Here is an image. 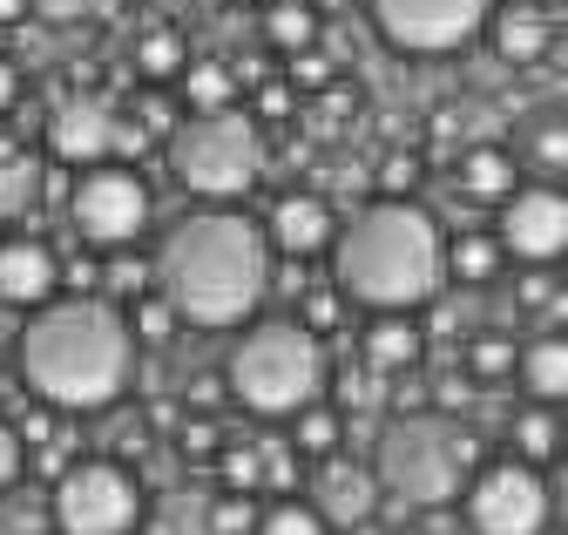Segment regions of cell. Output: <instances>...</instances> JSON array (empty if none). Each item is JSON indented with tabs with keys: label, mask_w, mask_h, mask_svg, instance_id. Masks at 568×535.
<instances>
[{
	"label": "cell",
	"mask_w": 568,
	"mask_h": 535,
	"mask_svg": "<svg viewBox=\"0 0 568 535\" xmlns=\"http://www.w3.org/2000/svg\"><path fill=\"white\" fill-rule=\"evenodd\" d=\"M135 373V325L102 292H68L21 332V380L54 414L115 407Z\"/></svg>",
	"instance_id": "obj_1"
},
{
	"label": "cell",
	"mask_w": 568,
	"mask_h": 535,
	"mask_svg": "<svg viewBox=\"0 0 568 535\" xmlns=\"http://www.w3.org/2000/svg\"><path fill=\"white\" fill-rule=\"evenodd\" d=\"M156 292L183 312V325L231 332L271 292V238L244 211H190L156 251Z\"/></svg>",
	"instance_id": "obj_2"
},
{
	"label": "cell",
	"mask_w": 568,
	"mask_h": 535,
	"mask_svg": "<svg viewBox=\"0 0 568 535\" xmlns=\"http://www.w3.org/2000/svg\"><path fill=\"white\" fill-rule=\"evenodd\" d=\"M332 285L352 305L413 312L447 292V238L419 196H373L332 244Z\"/></svg>",
	"instance_id": "obj_3"
},
{
	"label": "cell",
	"mask_w": 568,
	"mask_h": 535,
	"mask_svg": "<svg viewBox=\"0 0 568 535\" xmlns=\"http://www.w3.org/2000/svg\"><path fill=\"white\" fill-rule=\"evenodd\" d=\"M224 386L244 414L257 421H284V414H305L325 400L332 386V360H325V340L298 319H257L237 332V346L224 360Z\"/></svg>",
	"instance_id": "obj_4"
},
{
	"label": "cell",
	"mask_w": 568,
	"mask_h": 535,
	"mask_svg": "<svg viewBox=\"0 0 568 535\" xmlns=\"http://www.w3.org/2000/svg\"><path fill=\"white\" fill-rule=\"evenodd\" d=\"M373 475L406 508H440V502H454L474 482V441L454 421H434V414L386 421L379 454H373Z\"/></svg>",
	"instance_id": "obj_5"
},
{
	"label": "cell",
	"mask_w": 568,
	"mask_h": 535,
	"mask_svg": "<svg viewBox=\"0 0 568 535\" xmlns=\"http://www.w3.org/2000/svg\"><path fill=\"white\" fill-rule=\"evenodd\" d=\"M170 170L190 196L203 204H231L244 196L264 170V129L244 109H217V115H183L170 129Z\"/></svg>",
	"instance_id": "obj_6"
},
{
	"label": "cell",
	"mask_w": 568,
	"mask_h": 535,
	"mask_svg": "<svg viewBox=\"0 0 568 535\" xmlns=\"http://www.w3.org/2000/svg\"><path fill=\"white\" fill-rule=\"evenodd\" d=\"M142 522V488L122 461H68L54 475V528L61 535H129Z\"/></svg>",
	"instance_id": "obj_7"
},
{
	"label": "cell",
	"mask_w": 568,
	"mask_h": 535,
	"mask_svg": "<svg viewBox=\"0 0 568 535\" xmlns=\"http://www.w3.org/2000/svg\"><path fill=\"white\" fill-rule=\"evenodd\" d=\"M150 211H156V196L129 163L82 170L75 190H68V218H75L89 251H129L142 231H150Z\"/></svg>",
	"instance_id": "obj_8"
},
{
	"label": "cell",
	"mask_w": 568,
	"mask_h": 535,
	"mask_svg": "<svg viewBox=\"0 0 568 535\" xmlns=\"http://www.w3.org/2000/svg\"><path fill=\"white\" fill-rule=\"evenodd\" d=\"M460 508H467L474 535H541L555 515V495L541 482V467L508 454V461L474 467V482L460 488Z\"/></svg>",
	"instance_id": "obj_9"
},
{
	"label": "cell",
	"mask_w": 568,
	"mask_h": 535,
	"mask_svg": "<svg viewBox=\"0 0 568 535\" xmlns=\"http://www.w3.org/2000/svg\"><path fill=\"white\" fill-rule=\"evenodd\" d=\"M366 8H373V28L386 34V48L419 54V61L467 48L494 21V0H366Z\"/></svg>",
	"instance_id": "obj_10"
},
{
	"label": "cell",
	"mask_w": 568,
	"mask_h": 535,
	"mask_svg": "<svg viewBox=\"0 0 568 535\" xmlns=\"http://www.w3.org/2000/svg\"><path fill=\"white\" fill-rule=\"evenodd\" d=\"M494 238H501V251L515 264H528V272H541V264H568V190H555V183L515 190L501 204Z\"/></svg>",
	"instance_id": "obj_11"
},
{
	"label": "cell",
	"mask_w": 568,
	"mask_h": 535,
	"mask_svg": "<svg viewBox=\"0 0 568 535\" xmlns=\"http://www.w3.org/2000/svg\"><path fill=\"white\" fill-rule=\"evenodd\" d=\"M122 143L129 137H122L115 109L95 102V95H61L54 115H48V157L68 163V170H102Z\"/></svg>",
	"instance_id": "obj_12"
},
{
	"label": "cell",
	"mask_w": 568,
	"mask_h": 535,
	"mask_svg": "<svg viewBox=\"0 0 568 535\" xmlns=\"http://www.w3.org/2000/svg\"><path fill=\"white\" fill-rule=\"evenodd\" d=\"M338 218H332V204L318 190H284L277 204L264 211V238H271V251H284V258H318V251H332L338 244Z\"/></svg>",
	"instance_id": "obj_13"
},
{
	"label": "cell",
	"mask_w": 568,
	"mask_h": 535,
	"mask_svg": "<svg viewBox=\"0 0 568 535\" xmlns=\"http://www.w3.org/2000/svg\"><path fill=\"white\" fill-rule=\"evenodd\" d=\"M373 502H379V475H373L366 461H345V454L318 461V475H312V508H318L332 528H366Z\"/></svg>",
	"instance_id": "obj_14"
},
{
	"label": "cell",
	"mask_w": 568,
	"mask_h": 535,
	"mask_svg": "<svg viewBox=\"0 0 568 535\" xmlns=\"http://www.w3.org/2000/svg\"><path fill=\"white\" fill-rule=\"evenodd\" d=\"M54 292H61V258L28 231L0 238V305H54Z\"/></svg>",
	"instance_id": "obj_15"
},
{
	"label": "cell",
	"mask_w": 568,
	"mask_h": 535,
	"mask_svg": "<svg viewBox=\"0 0 568 535\" xmlns=\"http://www.w3.org/2000/svg\"><path fill=\"white\" fill-rule=\"evenodd\" d=\"M419 353H426V340H419L413 319L386 312V319H366V332H359V366L379 380H399L406 366H419Z\"/></svg>",
	"instance_id": "obj_16"
},
{
	"label": "cell",
	"mask_w": 568,
	"mask_h": 535,
	"mask_svg": "<svg viewBox=\"0 0 568 535\" xmlns=\"http://www.w3.org/2000/svg\"><path fill=\"white\" fill-rule=\"evenodd\" d=\"M487 28H494V54H501V61H515V69H528V61H541V54L555 48V21H548L541 8H528V0L501 8V14H494Z\"/></svg>",
	"instance_id": "obj_17"
},
{
	"label": "cell",
	"mask_w": 568,
	"mask_h": 535,
	"mask_svg": "<svg viewBox=\"0 0 568 535\" xmlns=\"http://www.w3.org/2000/svg\"><path fill=\"white\" fill-rule=\"evenodd\" d=\"M515 380H521V393L535 400V407H561L568 400V332H548V340L521 346Z\"/></svg>",
	"instance_id": "obj_18"
},
{
	"label": "cell",
	"mask_w": 568,
	"mask_h": 535,
	"mask_svg": "<svg viewBox=\"0 0 568 535\" xmlns=\"http://www.w3.org/2000/svg\"><path fill=\"white\" fill-rule=\"evenodd\" d=\"M460 190L480 196V204H508V196L521 190V183H515V157H508L501 143L467 150V157H460Z\"/></svg>",
	"instance_id": "obj_19"
},
{
	"label": "cell",
	"mask_w": 568,
	"mask_h": 535,
	"mask_svg": "<svg viewBox=\"0 0 568 535\" xmlns=\"http://www.w3.org/2000/svg\"><path fill=\"white\" fill-rule=\"evenodd\" d=\"M501 238L487 231H467V238H447V285H494L501 279Z\"/></svg>",
	"instance_id": "obj_20"
},
{
	"label": "cell",
	"mask_w": 568,
	"mask_h": 535,
	"mask_svg": "<svg viewBox=\"0 0 568 535\" xmlns=\"http://www.w3.org/2000/svg\"><path fill=\"white\" fill-rule=\"evenodd\" d=\"M264 41L284 48V54H312L318 8H312V0H271V8H264Z\"/></svg>",
	"instance_id": "obj_21"
},
{
	"label": "cell",
	"mask_w": 568,
	"mask_h": 535,
	"mask_svg": "<svg viewBox=\"0 0 568 535\" xmlns=\"http://www.w3.org/2000/svg\"><path fill=\"white\" fill-rule=\"evenodd\" d=\"M508 441H515V461H528V467H541V461H555V454L568 447V434H561L555 407H521Z\"/></svg>",
	"instance_id": "obj_22"
},
{
	"label": "cell",
	"mask_w": 568,
	"mask_h": 535,
	"mask_svg": "<svg viewBox=\"0 0 568 535\" xmlns=\"http://www.w3.org/2000/svg\"><path fill=\"white\" fill-rule=\"evenodd\" d=\"M231 95H237V82H231L224 61H190V69H183V102H190V115H217V109H231Z\"/></svg>",
	"instance_id": "obj_23"
},
{
	"label": "cell",
	"mask_w": 568,
	"mask_h": 535,
	"mask_svg": "<svg viewBox=\"0 0 568 535\" xmlns=\"http://www.w3.org/2000/svg\"><path fill=\"white\" fill-rule=\"evenodd\" d=\"M34 196H41V163L0 150V218H28Z\"/></svg>",
	"instance_id": "obj_24"
},
{
	"label": "cell",
	"mask_w": 568,
	"mask_h": 535,
	"mask_svg": "<svg viewBox=\"0 0 568 535\" xmlns=\"http://www.w3.org/2000/svg\"><path fill=\"white\" fill-rule=\"evenodd\" d=\"M135 69L142 75H150V82H183V69H190V54H183V34L176 28H150V34H142L135 41Z\"/></svg>",
	"instance_id": "obj_25"
},
{
	"label": "cell",
	"mask_w": 568,
	"mask_h": 535,
	"mask_svg": "<svg viewBox=\"0 0 568 535\" xmlns=\"http://www.w3.org/2000/svg\"><path fill=\"white\" fill-rule=\"evenodd\" d=\"M292 441H298V454H312V461H332V454L345 447V414L318 400V407H305V414H298Z\"/></svg>",
	"instance_id": "obj_26"
},
{
	"label": "cell",
	"mask_w": 568,
	"mask_h": 535,
	"mask_svg": "<svg viewBox=\"0 0 568 535\" xmlns=\"http://www.w3.org/2000/svg\"><path fill=\"white\" fill-rule=\"evenodd\" d=\"M129 325H135V340H142V346H170V340H176V325H183V312H176L163 292H142V299L129 305Z\"/></svg>",
	"instance_id": "obj_27"
},
{
	"label": "cell",
	"mask_w": 568,
	"mask_h": 535,
	"mask_svg": "<svg viewBox=\"0 0 568 535\" xmlns=\"http://www.w3.org/2000/svg\"><path fill=\"white\" fill-rule=\"evenodd\" d=\"M345 305H352V299H345L338 285H305V292H298V325H312L318 340H325V332L345 325Z\"/></svg>",
	"instance_id": "obj_28"
},
{
	"label": "cell",
	"mask_w": 568,
	"mask_h": 535,
	"mask_svg": "<svg viewBox=\"0 0 568 535\" xmlns=\"http://www.w3.org/2000/svg\"><path fill=\"white\" fill-rule=\"evenodd\" d=\"M257 535H332V522L312 502H271L264 522H257Z\"/></svg>",
	"instance_id": "obj_29"
},
{
	"label": "cell",
	"mask_w": 568,
	"mask_h": 535,
	"mask_svg": "<svg viewBox=\"0 0 568 535\" xmlns=\"http://www.w3.org/2000/svg\"><path fill=\"white\" fill-rule=\"evenodd\" d=\"M257 508L251 495H224V502H210V535H257Z\"/></svg>",
	"instance_id": "obj_30"
},
{
	"label": "cell",
	"mask_w": 568,
	"mask_h": 535,
	"mask_svg": "<svg viewBox=\"0 0 568 535\" xmlns=\"http://www.w3.org/2000/svg\"><path fill=\"white\" fill-rule=\"evenodd\" d=\"M467 366H474L480 380H501V373L521 366V353H515L508 340H480V346H467Z\"/></svg>",
	"instance_id": "obj_31"
},
{
	"label": "cell",
	"mask_w": 568,
	"mask_h": 535,
	"mask_svg": "<svg viewBox=\"0 0 568 535\" xmlns=\"http://www.w3.org/2000/svg\"><path fill=\"white\" fill-rule=\"evenodd\" d=\"M21 467H28V441H21L14 421H0V495L21 482Z\"/></svg>",
	"instance_id": "obj_32"
},
{
	"label": "cell",
	"mask_w": 568,
	"mask_h": 535,
	"mask_svg": "<svg viewBox=\"0 0 568 535\" xmlns=\"http://www.w3.org/2000/svg\"><path fill=\"white\" fill-rule=\"evenodd\" d=\"M150 279H156V264H142V258H129V251L109 258V292H150Z\"/></svg>",
	"instance_id": "obj_33"
},
{
	"label": "cell",
	"mask_w": 568,
	"mask_h": 535,
	"mask_svg": "<svg viewBox=\"0 0 568 535\" xmlns=\"http://www.w3.org/2000/svg\"><path fill=\"white\" fill-rule=\"evenodd\" d=\"M257 467H264V447L224 454V488H231V495H251V488H257Z\"/></svg>",
	"instance_id": "obj_34"
},
{
	"label": "cell",
	"mask_w": 568,
	"mask_h": 535,
	"mask_svg": "<svg viewBox=\"0 0 568 535\" xmlns=\"http://www.w3.org/2000/svg\"><path fill=\"white\" fill-rule=\"evenodd\" d=\"M528 157H535L541 170H568V129H561V122L535 129V137H528Z\"/></svg>",
	"instance_id": "obj_35"
},
{
	"label": "cell",
	"mask_w": 568,
	"mask_h": 535,
	"mask_svg": "<svg viewBox=\"0 0 568 535\" xmlns=\"http://www.w3.org/2000/svg\"><path fill=\"white\" fill-rule=\"evenodd\" d=\"M34 14L41 21H82V14H95V0H34Z\"/></svg>",
	"instance_id": "obj_36"
},
{
	"label": "cell",
	"mask_w": 568,
	"mask_h": 535,
	"mask_svg": "<svg viewBox=\"0 0 568 535\" xmlns=\"http://www.w3.org/2000/svg\"><path fill=\"white\" fill-rule=\"evenodd\" d=\"M14 102H21V69H14L8 54H0V115H8Z\"/></svg>",
	"instance_id": "obj_37"
},
{
	"label": "cell",
	"mask_w": 568,
	"mask_h": 535,
	"mask_svg": "<svg viewBox=\"0 0 568 535\" xmlns=\"http://www.w3.org/2000/svg\"><path fill=\"white\" fill-rule=\"evenodd\" d=\"M257 115H271V122H277V115H292V89H277V82H271V89L257 95Z\"/></svg>",
	"instance_id": "obj_38"
},
{
	"label": "cell",
	"mask_w": 568,
	"mask_h": 535,
	"mask_svg": "<svg viewBox=\"0 0 568 535\" xmlns=\"http://www.w3.org/2000/svg\"><path fill=\"white\" fill-rule=\"evenodd\" d=\"M183 447H190V454H210V447H217V427H210V421H190Z\"/></svg>",
	"instance_id": "obj_39"
},
{
	"label": "cell",
	"mask_w": 568,
	"mask_h": 535,
	"mask_svg": "<svg viewBox=\"0 0 568 535\" xmlns=\"http://www.w3.org/2000/svg\"><path fill=\"white\" fill-rule=\"evenodd\" d=\"M142 129H170V109L156 95H142Z\"/></svg>",
	"instance_id": "obj_40"
},
{
	"label": "cell",
	"mask_w": 568,
	"mask_h": 535,
	"mask_svg": "<svg viewBox=\"0 0 568 535\" xmlns=\"http://www.w3.org/2000/svg\"><path fill=\"white\" fill-rule=\"evenodd\" d=\"M34 14V0H0V28H14V21H28Z\"/></svg>",
	"instance_id": "obj_41"
},
{
	"label": "cell",
	"mask_w": 568,
	"mask_h": 535,
	"mask_svg": "<svg viewBox=\"0 0 568 535\" xmlns=\"http://www.w3.org/2000/svg\"><path fill=\"white\" fill-rule=\"evenodd\" d=\"M298 82H325V61L318 54H298Z\"/></svg>",
	"instance_id": "obj_42"
},
{
	"label": "cell",
	"mask_w": 568,
	"mask_h": 535,
	"mask_svg": "<svg viewBox=\"0 0 568 535\" xmlns=\"http://www.w3.org/2000/svg\"><path fill=\"white\" fill-rule=\"evenodd\" d=\"M312 8H318V14H325V8H345V0H312Z\"/></svg>",
	"instance_id": "obj_43"
},
{
	"label": "cell",
	"mask_w": 568,
	"mask_h": 535,
	"mask_svg": "<svg viewBox=\"0 0 568 535\" xmlns=\"http://www.w3.org/2000/svg\"><path fill=\"white\" fill-rule=\"evenodd\" d=\"M224 8H237V0H224Z\"/></svg>",
	"instance_id": "obj_44"
},
{
	"label": "cell",
	"mask_w": 568,
	"mask_h": 535,
	"mask_svg": "<svg viewBox=\"0 0 568 535\" xmlns=\"http://www.w3.org/2000/svg\"><path fill=\"white\" fill-rule=\"evenodd\" d=\"M561 454H568V447H561Z\"/></svg>",
	"instance_id": "obj_45"
}]
</instances>
